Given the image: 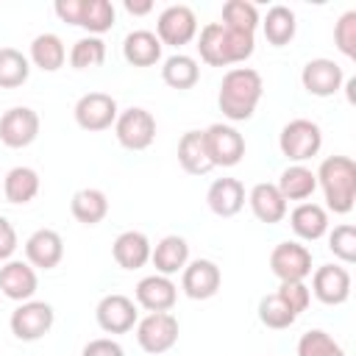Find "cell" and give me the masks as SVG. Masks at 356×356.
Here are the masks:
<instances>
[{"label":"cell","mask_w":356,"mask_h":356,"mask_svg":"<svg viewBox=\"0 0 356 356\" xmlns=\"http://www.w3.org/2000/svg\"><path fill=\"white\" fill-rule=\"evenodd\" d=\"M136 342L145 353H167L178 342V317L170 312H147L136 320Z\"/></svg>","instance_id":"obj_5"},{"label":"cell","mask_w":356,"mask_h":356,"mask_svg":"<svg viewBox=\"0 0 356 356\" xmlns=\"http://www.w3.org/2000/svg\"><path fill=\"white\" fill-rule=\"evenodd\" d=\"M248 203H250V211L259 222H267V225H275L286 217V200L284 195L278 192L275 184H256L248 195Z\"/></svg>","instance_id":"obj_24"},{"label":"cell","mask_w":356,"mask_h":356,"mask_svg":"<svg viewBox=\"0 0 356 356\" xmlns=\"http://www.w3.org/2000/svg\"><path fill=\"white\" fill-rule=\"evenodd\" d=\"M72 114H75L78 128H83V131H106V128H111L117 122L120 108H117V100L111 95L86 92V95L78 97Z\"/></svg>","instance_id":"obj_10"},{"label":"cell","mask_w":356,"mask_h":356,"mask_svg":"<svg viewBox=\"0 0 356 356\" xmlns=\"http://www.w3.org/2000/svg\"><path fill=\"white\" fill-rule=\"evenodd\" d=\"M298 356H345L342 345L323 328H312L298 339Z\"/></svg>","instance_id":"obj_38"},{"label":"cell","mask_w":356,"mask_h":356,"mask_svg":"<svg viewBox=\"0 0 356 356\" xmlns=\"http://www.w3.org/2000/svg\"><path fill=\"white\" fill-rule=\"evenodd\" d=\"M39 128H42V120L31 106H14L0 117V142L11 150L28 147L36 142Z\"/></svg>","instance_id":"obj_9"},{"label":"cell","mask_w":356,"mask_h":356,"mask_svg":"<svg viewBox=\"0 0 356 356\" xmlns=\"http://www.w3.org/2000/svg\"><path fill=\"white\" fill-rule=\"evenodd\" d=\"M261 31H264V39L273 44V47H284L295 39V31H298V22H295V11L289 6H273L267 8L264 19L259 22Z\"/></svg>","instance_id":"obj_30"},{"label":"cell","mask_w":356,"mask_h":356,"mask_svg":"<svg viewBox=\"0 0 356 356\" xmlns=\"http://www.w3.org/2000/svg\"><path fill=\"white\" fill-rule=\"evenodd\" d=\"M275 186L284 195V200H306L317 189V175L306 164H289L281 172V178H278Z\"/></svg>","instance_id":"obj_31"},{"label":"cell","mask_w":356,"mask_h":356,"mask_svg":"<svg viewBox=\"0 0 356 356\" xmlns=\"http://www.w3.org/2000/svg\"><path fill=\"white\" fill-rule=\"evenodd\" d=\"M345 72L334 58H312L300 70V83L314 97H331L342 89Z\"/></svg>","instance_id":"obj_16"},{"label":"cell","mask_w":356,"mask_h":356,"mask_svg":"<svg viewBox=\"0 0 356 356\" xmlns=\"http://www.w3.org/2000/svg\"><path fill=\"white\" fill-rule=\"evenodd\" d=\"M256 36L245 31H231L220 22H209L197 33V53L209 67H231L242 64L253 56Z\"/></svg>","instance_id":"obj_1"},{"label":"cell","mask_w":356,"mask_h":356,"mask_svg":"<svg viewBox=\"0 0 356 356\" xmlns=\"http://www.w3.org/2000/svg\"><path fill=\"white\" fill-rule=\"evenodd\" d=\"M312 295L325 306H342L350 298V273L342 264H323L312 273Z\"/></svg>","instance_id":"obj_14"},{"label":"cell","mask_w":356,"mask_h":356,"mask_svg":"<svg viewBox=\"0 0 356 356\" xmlns=\"http://www.w3.org/2000/svg\"><path fill=\"white\" fill-rule=\"evenodd\" d=\"M125 11L134 17H145L153 11V3L150 0H125Z\"/></svg>","instance_id":"obj_45"},{"label":"cell","mask_w":356,"mask_h":356,"mask_svg":"<svg viewBox=\"0 0 356 356\" xmlns=\"http://www.w3.org/2000/svg\"><path fill=\"white\" fill-rule=\"evenodd\" d=\"M334 44L342 56L356 58V11H345L334 25Z\"/></svg>","instance_id":"obj_40"},{"label":"cell","mask_w":356,"mask_h":356,"mask_svg":"<svg viewBox=\"0 0 356 356\" xmlns=\"http://www.w3.org/2000/svg\"><path fill=\"white\" fill-rule=\"evenodd\" d=\"M106 61V42L100 36H81L70 50L72 70H92Z\"/></svg>","instance_id":"obj_36"},{"label":"cell","mask_w":356,"mask_h":356,"mask_svg":"<svg viewBox=\"0 0 356 356\" xmlns=\"http://www.w3.org/2000/svg\"><path fill=\"white\" fill-rule=\"evenodd\" d=\"M275 295L292 309L295 317L303 314V312L309 309V303H312V289H309L303 281H281V286H278Z\"/></svg>","instance_id":"obj_41"},{"label":"cell","mask_w":356,"mask_h":356,"mask_svg":"<svg viewBox=\"0 0 356 356\" xmlns=\"http://www.w3.org/2000/svg\"><path fill=\"white\" fill-rule=\"evenodd\" d=\"M95 317H97V325L106 334H125L136 325L139 312H136V303L128 295L111 292V295L100 298V303L95 309Z\"/></svg>","instance_id":"obj_15"},{"label":"cell","mask_w":356,"mask_h":356,"mask_svg":"<svg viewBox=\"0 0 356 356\" xmlns=\"http://www.w3.org/2000/svg\"><path fill=\"white\" fill-rule=\"evenodd\" d=\"M53 323H56V312H53V306L44 303V300H25V303H19V306L11 312V320H8L11 334H14L17 339H22V342H36V339H42V337L53 328Z\"/></svg>","instance_id":"obj_7"},{"label":"cell","mask_w":356,"mask_h":356,"mask_svg":"<svg viewBox=\"0 0 356 356\" xmlns=\"http://www.w3.org/2000/svg\"><path fill=\"white\" fill-rule=\"evenodd\" d=\"M122 56L134 67H153L161 61V42L153 31H131L122 42Z\"/></svg>","instance_id":"obj_25"},{"label":"cell","mask_w":356,"mask_h":356,"mask_svg":"<svg viewBox=\"0 0 356 356\" xmlns=\"http://www.w3.org/2000/svg\"><path fill=\"white\" fill-rule=\"evenodd\" d=\"M289 225L295 236H300L303 242H317L320 236L328 234V211L320 203L303 200L289 211Z\"/></svg>","instance_id":"obj_20"},{"label":"cell","mask_w":356,"mask_h":356,"mask_svg":"<svg viewBox=\"0 0 356 356\" xmlns=\"http://www.w3.org/2000/svg\"><path fill=\"white\" fill-rule=\"evenodd\" d=\"M222 273L211 259H195L181 270V289L192 300H209L220 292Z\"/></svg>","instance_id":"obj_13"},{"label":"cell","mask_w":356,"mask_h":356,"mask_svg":"<svg viewBox=\"0 0 356 356\" xmlns=\"http://www.w3.org/2000/svg\"><path fill=\"white\" fill-rule=\"evenodd\" d=\"M56 14L61 22L70 25H81V11H83V0H56Z\"/></svg>","instance_id":"obj_44"},{"label":"cell","mask_w":356,"mask_h":356,"mask_svg":"<svg viewBox=\"0 0 356 356\" xmlns=\"http://www.w3.org/2000/svg\"><path fill=\"white\" fill-rule=\"evenodd\" d=\"M150 261L156 267L159 275H175L189 264V245L184 236L170 234L164 239H159L150 250Z\"/></svg>","instance_id":"obj_22"},{"label":"cell","mask_w":356,"mask_h":356,"mask_svg":"<svg viewBox=\"0 0 356 356\" xmlns=\"http://www.w3.org/2000/svg\"><path fill=\"white\" fill-rule=\"evenodd\" d=\"M150 239L142 231H122L114 245H111V256L122 270H139L150 261Z\"/></svg>","instance_id":"obj_21"},{"label":"cell","mask_w":356,"mask_h":356,"mask_svg":"<svg viewBox=\"0 0 356 356\" xmlns=\"http://www.w3.org/2000/svg\"><path fill=\"white\" fill-rule=\"evenodd\" d=\"M203 142L214 167H234L245 156V136L234 125H225V122L209 125L203 131Z\"/></svg>","instance_id":"obj_8"},{"label":"cell","mask_w":356,"mask_h":356,"mask_svg":"<svg viewBox=\"0 0 356 356\" xmlns=\"http://www.w3.org/2000/svg\"><path fill=\"white\" fill-rule=\"evenodd\" d=\"M114 6L108 0H83V11H81V28L89 31V36H100L106 31H111L114 25Z\"/></svg>","instance_id":"obj_35"},{"label":"cell","mask_w":356,"mask_h":356,"mask_svg":"<svg viewBox=\"0 0 356 356\" xmlns=\"http://www.w3.org/2000/svg\"><path fill=\"white\" fill-rule=\"evenodd\" d=\"M25 259L28 264L36 270H53L61 264L64 259V239L58 231L53 228H36L28 239H25Z\"/></svg>","instance_id":"obj_17"},{"label":"cell","mask_w":356,"mask_h":356,"mask_svg":"<svg viewBox=\"0 0 356 356\" xmlns=\"http://www.w3.org/2000/svg\"><path fill=\"white\" fill-rule=\"evenodd\" d=\"M156 36L164 44H172V47H181L186 42H192L197 36V17L189 6H167L159 19H156Z\"/></svg>","instance_id":"obj_11"},{"label":"cell","mask_w":356,"mask_h":356,"mask_svg":"<svg viewBox=\"0 0 356 356\" xmlns=\"http://www.w3.org/2000/svg\"><path fill=\"white\" fill-rule=\"evenodd\" d=\"M39 186L42 181L33 167H11L3 178V195L8 203H17V206L31 203L39 195Z\"/></svg>","instance_id":"obj_27"},{"label":"cell","mask_w":356,"mask_h":356,"mask_svg":"<svg viewBox=\"0 0 356 356\" xmlns=\"http://www.w3.org/2000/svg\"><path fill=\"white\" fill-rule=\"evenodd\" d=\"M28 61L44 72H56L64 67L67 61V47L61 42L58 33H39L33 42H31V53H28Z\"/></svg>","instance_id":"obj_29"},{"label":"cell","mask_w":356,"mask_h":356,"mask_svg":"<svg viewBox=\"0 0 356 356\" xmlns=\"http://www.w3.org/2000/svg\"><path fill=\"white\" fill-rule=\"evenodd\" d=\"M17 245H19V239H17L14 225L8 222V217L0 214V261H8L17 250Z\"/></svg>","instance_id":"obj_43"},{"label":"cell","mask_w":356,"mask_h":356,"mask_svg":"<svg viewBox=\"0 0 356 356\" xmlns=\"http://www.w3.org/2000/svg\"><path fill=\"white\" fill-rule=\"evenodd\" d=\"M178 164L184 167V172L189 175H206L214 170L209 153H206V142H203V131H186L178 142Z\"/></svg>","instance_id":"obj_26"},{"label":"cell","mask_w":356,"mask_h":356,"mask_svg":"<svg viewBox=\"0 0 356 356\" xmlns=\"http://www.w3.org/2000/svg\"><path fill=\"white\" fill-rule=\"evenodd\" d=\"M278 147H281V153L292 164H303V161H309L312 156L320 153V147H323V131H320L317 122H312L306 117L289 120L281 128V134H278Z\"/></svg>","instance_id":"obj_4"},{"label":"cell","mask_w":356,"mask_h":356,"mask_svg":"<svg viewBox=\"0 0 356 356\" xmlns=\"http://www.w3.org/2000/svg\"><path fill=\"white\" fill-rule=\"evenodd\" d=\"M270 270L278 281H306L312 275V253L300 242H278L270 253Z\"/></svg>","instance_id":"obj_12"},{"label":"cell","mask_w":356,"mask_h":356,"mask_svg":"<svg viewBox=\"0 0 356 356\" xmlns=\"http://www.w3.org/2000/svg\"><path fill=\"white\" fill-rule=\"evenodd\" d=\"M81 356H125V350H122V345H120L117 339H111V337H97V339H92V342L83 345Z\"/></svg>","instance_id":"obj_42"},{"label":"cell","mask_w":356,"mask_h":356,"mask_svg":"<svg viewBox=\"0 0 356 356\" xmlns=\"http://www.w3.org/2000/svg\"><path fill=\"white\" fill-rule=\"evenodd\" d=\"M261 17H259V8L248 0H228L222 6V22L225 28L231 31H245V33H256Z\"/></svg>","instance_id":"obj_34"},{"label":"cell","mask_w":356,"mask_h":356,"mask_svg":"<svg viewBox=\"0 0 356 356\" xmlns=\"http://www.w3.org/2000/svg\"><path fill=\"white\" fill-rule=\"evenodd\" d=\"M261 95H264L261 75L250 67H234L222 75L217 103H220L222 117H228L231 122H245L253 117Z\"/></svg>","instance_id":"obj_2"},{"label":"cell","mask_w":356,"mask_h":356,"mask_svg":"<svg viewBox=\"0 0 356 356\" xmlns=\"http://www.w3.org/2000/svg\"><path fill=\"white\" fill-rule=\"evenodd\" d=\"M114 134L125 150H147L156 139V117L142 106H131L117 114Z\"/></svg>","instance_id":"obj_6"},{"label":"cell","mask_w":356,"mask_h":356,"mask_svg":"<svg viewBox=\"0 0 356 356\" xmlns=\"http://www.w3.org/2000/svg\"><path fill=\"white\" fill-rule=\"evenodd\" d=\"M134 298H136V303H139L142 309H147V312H170V309L175 306V300H178V286L172 284L170 275L153 273V275H145V278L136 284Z\"/></svg>","instance_id":"obj_19"},{"label":"cell","mask_w":356,"mask_h":356,"mask_svg":"<svg viewBox=\"0 0 356 356\" xmlns=\"http://www.w3.org/2000/svg\"><path fill=\"white\" fill-rule=\"evenodd\" d=\"M353 89H356V78H350V81H348V100H350V103L356 100V97H353Z\"/></svg>","instance_id":"obj_46"},{"label":"cell","mask_w":356,"mask_h":356,"mask_svg":"<svg viewBox=\"0 0 356 356\" xmlns=\"http://www.w3.org/2000/svg\"><path fill=\"white\" fill-rule=\"evenodd\" d=\"M200 78V67L192 56L186 53H175L170 58H164V67H161V81L172 89H192Z\"/></svg>","instance_id":"obj_32"},{"label":"cell","mask_w":356,"mask_h":356,"mask_svg":"<svg viewBox=\"0 0 356 356\" xmlns=\"http://www.w3.org/2000/svg\"><path fill=\"white\" fill-rule=\"evenodd\" d=\"M70 211L78 222L83 225H97L106 220L108 214V197L103 189H95V186H86V189H78L70 200Z\"/></svg>","instance_id":"obj_28"},{"label":"cell","mask_w":356,"mask_h":356,"mask_svg":"<svg viewBox=\"0 0 356 356\" xmlns=\"http://www.w3.org/2000/svg\"><path fill=\"white\" fill-rule=\"evenodd\" d=\"M31 61L17 47H0V89H17L28 81Z\"/></svg>","instance_id":"obj_33"},{"label":"cell","mask_w":356,"mask_h":356,"mask_svg":"<svg viewBox=\"0 0 356 356\" xmlns=\"http://www.w3.org/2000/svg\"><path fill=\"white\" fill-rule=\"evenodd\" d=\"M259 320H261V325H267V328H273V331H284V328H289L298 317H295L292 309L273 292V295H264V298L259 300Z\"/></svg>","instance_id":"obj_37"},{"label":"cell","mask_w":356,"mask_h":356,"mask_svg":"<svg viewBox=\"0 0 356 356\" xmlns=\"http://www.w3.org/2000/svg\"><path fill=\"white\" fill-rule=\"evenodd\" d=\"M317 175V186L325 195V206L334 214H348L356 200V164L348 156L323 159Z\"/></svg>","instance_id":"obj_3"},{"label":"cell","mask_w":356,"mask_h":356,"mask_svg":"<svg viewBox=\"0 0 356 356\" xmlns=\"http://www.w3.org/2000/svg\"><path fill=\"white\" fill-rule=\"evenodd\" d=\"M328 250L342 261V264H353L356 261V228L350 222L337 225L328 234Z\"/></svg>","instance_id":"obj_39"},{"label":"cell","mask_w":356,"mask_h":356,"mask_svg":"<svg viewBox=\"0 0 356 356\" xmlns=\"http://www.w3.org/2000/svg\"><path fill=\"white\" fill-rule=\"evenodd\" d=\"M36 286H39V278H36V270H33L28 261L8 259V261L0 267V292H3L8 300H17V303L33 300Z\"/></svg>","instance_id":"obj_18"},{"label":"cell","mask_w":356,"mask_h":356,"mask_svg":"<svg viewBox=\"0 0 356 356\" xmlns=\"http://www.w3.org/2000/svg\"><path fill=\"white\" fill-rule=\"evenodd\" d=\"M206 203L217 217H234L245 206V186L236 178H217L206 192Z\"/></svg>","instance_id":"obj_23"}]
</instances>
